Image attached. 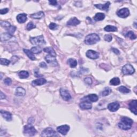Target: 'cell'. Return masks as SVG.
Returning a JSON list of instances; mask_svg holds the SVG:
<instances>
[{
    "instance_id": "6da1fadb",
    "label": "cell",
    "mask_w": 137,
    "mask_h": 137,
    "mask_svg": "<svg viewBox=\"0 0 137 137\" xmlns=\"http://www.w3.org/2000/svg\"><path fill=\"white\" fill-rule=\"evenodd\" d=\"M133 123V121L129 117H123L118 123V126L119 128L123 130H129L132 127Z\"/></svg>"
},
{
    "instance_id": "7a4b0ae2",
    "label": "cell",
    "mask_w": 137,
    "mask_h": 137,
    "mask_svg": "<svg viewBox=\"0 0 137 137\" xmlns=\"http://www.w3.org/2000/svg\"><path fill=\"white\" fill-rule=\"evenodd\" d=\"M100 40V38L97 34L92 33V34H88L86 36L84 42L88 45H92V44L97 43Z\"/></svg>"
},
{
    "instance_id": "3957f363",
    "label": "cell",
    "mask_w": 137,
    "mask_h": 137,
    "mask_svg": "<svg viewBox=\"0 0 137 137\" xmlns=\"http://www.w3.org/2000/svg\"><path fill=\"white\" fill-rule=\"evenodd\" d=\"M29 41L33 45L42 46L46 44V41L43 35L37 36L35 37H31Z\"/></svg>"
},
{
    "instance_id": "277c9868",
    "label": "cell",
    "mask_w": 137,
    "mask_h": 137,
    "mask_svg": "<svg viewBox=\"0 0 137 137\" xmlns=\"http://www.w3.org/2000/svg\"><path fill=\"white\" fill-rule=\"evenodd\" d=\"M37 133V131L35 128L30 124L24 126V134L26 136H34Z\"/></svg>"
},
{
    "instance_id": "5b68a950",
    "label": "cell",
    "mask_w": 137,
    "mask_h": 137,
    "mask_svg": "<svg viewBox=\"0 0 137 137\" xmlns=\"http://www.w3.org/2000/svg\"><path fill=\"white\" fill-rule=\"evenodd\" d=\"M41 137H58V135L54 130L51 128H47L42 131Z\"/></svg>"
},
{
    "instance_id": "8992f818",
    "label": "cell",
    "mask_w": 137,
    "mask_h": 137,
    "mask_svg": "<svg viewBox=\"0 0 137 137\" xmlns=\"http://www.w3.org/2000/svg\"><path fill=\"white\" fill-rule=\"evenodd\" d=\"M122 72L125 75H132L135 72V70L133 66L130 64H127L123 66L122 68Z\"/></svg>"
},
{
    "instance_id": "52a82bcc",
    "label": "cell",
    "mask_w": 137,
    "mask_h": 137,
    "mask_svg": "<svg viewBox=\"0 0 137 137\" xmlns=\"http://www.w3.org/2000/svg\"><path fill=\"white\" fill-rule=\"evenodd\" d=\"M60 92L61 96L64 100L68 101L71 100V96L68 90H66L64 88H61L60 90Z\"/></svg>"
},
{
    "instance_id": "ba28073f",
    "label": "cell",
    "mask_w": 137,
    "mask_h": 137,
    "mask_svg": "<svg viewBox=\"0 0 137 137\" xmlns=\"http://www.w3.org/2000/svg\"><path fill=\"white\" fill-rule=\"evenodd\" d=\"M117 14L118 17L122 18H125L128 17L130 15V11L129 9L127 8H124L118 10Z\"/></svg>"
},
{
    "instance_id": "9c48e42d",
    "label": "cell",
    "mask_w": 137,
    "mask_h": 137,
    "mask_svg": "<svg viewBox=\"0 0 137 137\" xmlns=\"http://www.w3.org/2000/svg\"><path fill=\"white\" fill-rule=\"evenodd\" d=\"M99 99L98 95L95 94H91L81 99V101H87L90 102H97Z\"/></svg>"
},
{
    "instance_id": "30bf717a",
    "label": "cell",
    "mask_w": 137,
    "mask_h": 137,
    "mask_svg": "<svg viewBox=\"0 0 137 137\" xmlns=\"http://www.w3.org/2000/svg\"><path fill=\"white\" fill-rule=\"evenodd\" d=\"M70 130V127L68 125H61L57 128V131L62 135L65 136Z\"/></svg>"
},
{
    "instance_id": "8fae6325",
    "label": "cell",
    "mask_w": 137,
    "mask_h": 137,
    "mask_svg": "<svg viewBox=\"0 0 137 137\" xmlns=\"http://www.w3.org/2000/svg\"><path fill=\"white\" fill-rule=\"evenodd\" d=\"M45 60L48 63L53 66H56L58 65L57 62L56 61V57L51 56L50 55H47L45 57Z\"/></svg>"
},
{
    "instance_id": "7c38bea8",
    "label": "cell",
    "mask_w": 137,
    "mask_h": 137,
    "mask_svg": "<svg viewBox=\"0 0 137 137\" xmlns=\"http://www.w3.org/2000/svg\"><path fill=\"white\" fill-rule=\"evenodd\" d=\"M86 56L92 59V60H95L99 57V53L93 50H88L86 52Z\"/></svg>"
},
{
    "instance_id": "4fadbf2b",
    "label": "cell",
    "mask_w": 137,
    "mask_h": 137,
    "mask_svg": "<svg viewBox=\"0 0 137 137\" xmlns=\"http://www.w3.org/2000/svg\"><path fill=\"white\" fill-rule=\"evenodd\" d=\"M120 107V103L118 102H114L110 103L108 106V109L112 112H115L119 109Z\"/></svg>"
},
{
    "instance_id": "5bb4252c",
    "label": "cell",
    "mask_w": 137,
    "mask_h": 137,
    "mask_svg": "<svg viewBox=\"0 0 137 137\" xmlns=\"http://www.w3.org/2000/svg\"><path fill=\"white\" fill-rule=\"evenodd\" d=\"M129 109L130 110L131 112L133 113H134L135 115H137V101L136 100H132L129 103Z\"/></svg>"
},
{
    "instance_id": "9a60e30c",
    "label": "cell",
    "mask_w": 137,
    "mask_h": 137,
    "mask_svg": "<svg viewBox=\"0 0 137 137\" xmlns=\"http://www.w3.org/2000/svg\"><path fill=\"white\" fill-rule=\"evenodd\" d=\"M79 107L81 109L83 110H89L92 109V103L87 101H82L80 103Z\"/></svg>"
},
{
    "instance_id": "2e32d148",
    "label": "cell",
    "mask_w": 137,
    "mask_h": 137,
    "mask_svg": "<svg viewBox=\"0 0 137 137\" xmlns=\"http://www.w3.org/2000/svg\"><path fill=\"white\" fill-rule=\"evenodd\" d=\"M110 5V3L109 2H107L104 4H95L94 6L95 7H96V8L100 10H104V11H107L109 9Z\"/></svg>"
},
{
    "instance_id": "e0dca14e",
    "label": "cell",
    "mask_w": 137,
    "mask_h": 137,
    "mask_svg": "<svg viewBox=\"0 0 137 137\" xmlns=\"http://www.w3.org/2000/svg\"><path fill=\"white\" fill-rule=\"evenodd\" d=\"M46 82L47 81L45 79L39 78V79L33 80L32 82V85L34 86H41V85H44V84H46Z\"/></svg>"
},
{
    "instance_id": "ac0fdd59",
    "label": "cell",
    "mask_w": 137,
    "mask_h": 137,
    "mask_svg": "<svg viewBox=\"0 0 137 137\" xmlns=\"http://www.w3.org/2000/svg\"><path fill=\"white\" fill-rule=\"evenodd\" d=\"M1 114L2 117L4 118L6 121H11L12 120V115L9 112L1 110Z\"/></svg>"
},
{
    "instance_id": "d6986e66",
    "label": "cell",
    "mask_w": 137,
    "mask_h": 137,
    "mask_svg": "<svg viewBox=\"0 0 137 137\" xmlns=\"http://www.w3.org/2000/svg\"><path fill=\"white\" fill-rule=\"evenodd\" d=\"M80 23V21L77 19L76 17L71 18L68 22L66 25L69 26H75L78 25H79Z\"/></svg>"
},
{
    "instance_id": "ffe728a7",
    "label": "cell",
    "mask_w": 137,
    "mask_h": 137,
    "mask_svg": "<svg viewBox=\"0 0 137 137\" xmlns=\"http://www.w3.org/2000/svg\"><path fill=\"white\" fill-rule=\"evenodd\" d=\"M27 19V14L26 13H20L17 16V20L19 23H24Z\"/></svg>"
},
{
    "instance_id": "44dd1931",
    "label": "cell",
    "mask_w": 137,
    "mask_h": 137,
    "mask_svg": "<svg viewBox=\"0 0 137 137\" xmlns=\"http://www.w3.org/2000/svg\"><path fill=\"white\" fill-rule=\"evenodd\" d=\"M26 94V91L23 87H18L16 88L15 95L17 97H23Z\"/></svg>"
},
{
    "instance_id": "7402d4cb",
    "label": "cell",
    "mask_w": 137,
    "mask_h": 137,
    "mask_svg": "<svg viewBox=\"0 0 137 137\" xmlns=\"http://www.w3.org/2000/svg\"><path fill=\"white\" fill-rule=\"evenodd\" d=\"M24 52L25 53V54L27 55V57L30 59L32 61H35L36 60V58L34 56V54H33L31 50H28V49H23Z\"/></svg>"
},
{
    "instance_id": "603a6c76",
    "label": "cell",
    "mask_w": 137,
    "mask_h": 137,
    "mask_svg": "<svg viewBox=\"0 0 137 137\" xmlns=\"http://www.w3.org/2000/svg\"><path fill=\"white\" fill-rule=\"evenodd\" d=\"M30 16L33 19H41L44 16V14L43 11H39L34 13L30 14Z\"/></svg>"
},
{
    "instance_id": "cb8c5ba5",
    "label": "cell",
    "mask_w": 137,
    "mask_h": 137,
    "mask_svg": "<svg viewBox=\"0 0 137 137\" xmlns=\"http://www.w3.org/2000/svg\"><path fill=\"white\" fill-rule=\"evenodd\" d=\"M13 35L10 34L8 33H2V34H1V41L2 42L3 41H8L9 39L12 38Z\"/></svg>"
},
{
    "instance_id": "d4e9b609",
    "label": "cell",
    "mask_w": 137,
    "mask_h": 137,
    "mask_svg": "<svg viewBox=\"0 0 137 137\" xmlns=\"http://www.w3.org/2000/svg\"><path fill=\"white\" fill-rule=\"evenodd\" d=\"M43 50L45 53H47L49 54V55H51V56H53L55 57L56 56V53H55V50H54V49L52 47H46L43 49Z\"/></svg>"
},
{
    "instance_id": "484cf974",
    "label": "cell",
    "mask_w": 137,
    "mask_h": 137,
    "mask_svg": "<svg viewBox=\"0 0 137 137\" xmlns=\"http://www.w3.org/2000/svg\"><path fill=\"white\" fill-rule=\"evenodd\" d=\"M105 18V14L101 12L97 13L94 17V19L95 21H101Z\"/></svg>"
},
{
    "instance_id": "4316f807",
    "label": "cell",
    "mask_w": 137,
    "mask_h": 137,
    "mask_svg": "<svg viewBox=\"0 0 137 137\" xmlns=\"http://www.w3.org/2000/svg\"><path fill=\"white\" fill-rule=\"evenodd\" d=\"M112 89L109 87H105L104 90H103L101 93V95L102 97H106V96L109 95L111 93H112Z\"/></svg>"
},
{
    "instance_id": "83f0119b",
    "label": "cell",
    "mask_w": 137,
    "mask_h": 137,
    "mask_svg": "<svg viewBox=\"0 0 137 137\" xmlns=\"http://www.w3.org/2000/svg\"><path fill=\"white\" fill-rule=\"evenodd\" d=\"M68 63L69 64L70 66L72 68H75L77 65V61L75 60V59L71 58H69L68 60Z\"/></svg>"
},
{
    "instance_id": "f1b7e54d",
    "label": "cell",
    "mask_w": 137,
    "mask_h": 137,
    "mask_svg": "<svg viewBox=\"0 0 137 137\" xmlns=\"http://www.w3.org/2000/svg\"><path fill=\"white\" fill-rule=\"evenodd\" d=\"M104 30L106 32H117V28L114 26L107 25L104 28Z\"/></svg>"
},
{
    "instance_id": "f546056e",
    "label": "cell",
    "mask_w": 137,
    "mask_h": 137,
    "mask_svg": "<svg viewBox=\"0 0 137 137\" xmlns=\"http://www.w3.org/2000/svg\"><path fill=\"white\" fill-rule=\"evenodd\" d=\"M121 83V80L118 77H115L110 81V84L113 86H117L120 85Z\"/></svg>"
},
{
    "instance_id": "4dcf8cb0",
    "label": "cell",
    "mask_w": 137,
    "mask_h": 137,
    "mask_svg": "<svg viewBox=\"0 0 137 137\" xmlns=\"http://www.w3.org/2000/svg\"><path fill=\"white\" fill-rule=\"evenodd\" d=\"M18 76L21 79H25L28 77L29 73L26 71H21L18 73Z\"/></svg>"
},
{
    "instance_id": "1f68e13d",
    "label": "cell",
    "mask_w": 137,
    "mask_h": 137,
    "mask_svg": "<svg viewBox=\"0 0 137 137\" xmlns=\"http://www.w3.org/2000/svg\"><path fill=\"white\" fill-rule=\"evenodd\" d=\"M31 50L33 54H38L41 53V51H42V50L41 48V47L36 46V47H32L31 48Z\"/></svg>"
},
{
    "instance_id": "d6a6232c",
    "label": "cell",
    "mask_w": 137,
    "mask_h": 137,
    "mask_svg": "<svg viewBox=\"0 0 137 137\" xmlns=\"http://www.w3.org/2000/svg\"><path fill=\"white\" fill-rule=\"evenodd\" d=\"M126 36L128 37V38H130L131 40H135L137 38V36H136V34H135V33L132 31H129L127 33V34H126Z\"/></svg>"
},
{
    "instance_id": "836d02e7",
    "label": "cell",
    "mask_w": 137,
    "mask_h": 137,
    "mask_svg": "<svg viewBox=\"0 0 137 137\" xmlns=\"http://www.w3.org/2000/svg\"><path fill=\"white\" fill-rule=\"evenodd\" d=\"M118 90L122 93H129L130 92V90L129 88L124 86H121L118 88Z\"/></svg>"
},
{
    "instance_id": "e575fe53",
    "label": "cell",
    "mask_w": 137,
    "mask_h": 137,
    "mask_svg": "<svg viewBox=\"0 0 137 137\" xmlns=\"http://www.w3.org/2000/svg\"><path fill=\"white\" fill-rule=\"evenodd\" d=\"M6 30L8 31V33H9L10 34L13 35V33L16 30V27L15 26H11L10 27L7 28Z\"/></svg>"
},
{
    "instance_id": "d590c367",
    "label": "cell",
    "mask_w": 137,
    "mask_h": 137,
    "mask_svg": "<svg viewBox=\"0 0 137 137\" xmlns=\"http://www.w3.org/2000/svg\"><path fill=\"white\" fill-rule=\"evenodd\" d=\"M10 61L7 60V59L5 58H1L0 59V63H1V65H8L10 63Z\"/></svg>"
},
{
    "instance_id": "8d00e7d4",
    "label": "cell",
    "mask_w": 137,
    "mask_h": 137,
    "mask_svg": "<svg viewBox=\"0 0 137 137\" xmlns=\"http://www.w3.org/2000/svg\"><path fill=\"white\" fill-rule=\"evenodd\" d=\"M35 27H36L35 25L34 24H33V22H29V23H28L27 25L26 29H27L28 31H30L33 28H35Z\"/></svg>"
},
{
    "instance_id": "74e56055",
    "label": "cell",
    "mask_w": 137,
    "mask_h": 137,
    "mask_svg": "<svg viewBox=\"0 0 137 137\" xmlns=\"http://www.w3.org/2000/svg\"><path fill=\"white\" fill-rule=\"evenodd\" d=\"M0 24H1V25L2 27H5V28H9L11 26L10 24L8 21H2L1 22V23H0Z\"/></svg>"
},
{
    "instance_id": "f35d334b",
    "label": "cell",
    "mask_w": 137,
    "mask_h": 137,
    "mask_svg": "<svg viewBox=\"0 0 137 137\" xmlns=\"http://www.w3.org/2000/svg\"><path fill=\"white\" fill-rule=\"evenodd\" d=\"M84 82L86 83L87 85L90 86L92 84V79L91 77H86L84 79Z\"/></svg>"
},
{
    "instance_id": "ab89813d",
    "label": "cell",
    "mask_w": 137,
    "mask_h": 137,
    "mask_svg": "<svg viewBox=\"0 0 137 137\" xmlns=\"http://www.w3.org/2000/svg\"><path fill=\"white\" fill-rule=\"evenodd\" d=\"M49 27L51 30H55V29H57L58 25L54 23H51L49 24Z\"/></svg>"
},
{
    "instance_id": "60d3db41",
    "label": "cell",
    "mask_w": 137,
    "mask_h": 137,
    "mask_svg": "<svg viewBox=\"0 0 137 137\" xmlns=\"http://www.w3.org/2000/svg\"><path fill=\"white\" fill-rule=\"evenodd\" d=\"M105 40L107 42H110L113 39V37L110 34H106L104 36Z\"/></svg>"
},
{
    "instance_id": "b9f144b4",
    "label": "cell",
    "mask_w": 137,
    "mask_h": 137,
    "mask_svg": "<svg viewBox=\"0 0 137 137\" xmlns=\"http://www.w3.org/2000/svg\"><path fill=\"white\" fill-rule=\"evenodd\" d=\"M4 83L5 85H8V86H10V85L12 83V80L9 78H6V79L4 80Z\"/></svg>"
},
{
    "instance_id": "7bdbcfd3",
    "label": "cell",
    "mask_w": 137,
    "mask_h": 137,
    "mask_svg": "<svg viewBox=\"0 0 137 137\" xmlns=\"http://www.w3.org/2000/svg\"><path fill=\"white\" fill-rule=\"evenodd\" d=\"M18 59H19V58H18L17 56H13L11 58L10 62L12 63V64H13L18 60Z\"/></svg>"
},
{
    "instance_id": "ee69618b",
    "label": "cell",
    "mask_w": 137,
    "mask_h": 137,
    "mask_svg": "<svg viewBox=\"0 0 137 137\" xmlns=\"http://www.w3.org/2000/svg\"><path fill=\"white\" fill-rule=\"evenodd\" d=\"M9 11V9L8 8H4V9H2L0 10V13L1 14H4L8 13Z\"/></svg>"
},
{
    "instance_id": "f6af8a7d",
    "label": "cell",
    "mask_w": 137,
    "mask_h": 137,
    "mask_svg": "<svg viewBox=\"0 0 137 137\" xmlns=\"http://www.w3.org/2000/svg\"><path fill=\"white\" fill-rule=\"evenodd\" d=\"M49 3L50 5H57V2L56 1H55V0H51V1H49Z\"/></svg>"
},
{
    "instance_id": "bcb514c9",
    "label": "cell",
    "mask_w": 137,
    "mask_h": 137,
    "mask_svg": "<svg viewBox=\"0 0 137 137\" xmlns=\"http://www.w3.org/2000/svg\"><path fill=\"white\" fill-rule=\"evenodd\" d=\"M40 66L41 68H46L47 67V64L45 63L42 62H41L40 63Z\"/></svg>"
},
{
    "instance_id": "7dc6e473",
    "label": "cell",
    "mask_w": 137,
    "mask_h": 137,
    "mask_svg": "<svg viewBox=\"0 0 137 137\" xmlns=\"http://www.w3.org/2000/svg\"><path fill=\"white\" fill-rule=\"evenodd\" d=\"M112 51H113V52L115 53V54H116L117 55H118V54H120V51L118 50L116 48H113L112 49Z\"/></svg>"
},
{
    "instance_id": "c3c4849f",
    "label": "cell",
    "mask_w": 137,
    "mask_h": 137,
    "mask_svg": "<svg viewBox=\"0 0 137 137\" xmlns=\"http://www.w3.org/2000/svg\"><path fill=\"white\" fill-rule=\"evenodd\" d=\"M6 97L5 95L4 94V93H3V92L1 91V94H0V98H1V100H3L5 99Z\"/></svg>"
},
{
    "instance_id": "681fc988",
    "label": "cell",
    "mask_w": 137,
    "mask_h": 137,
    "mask_svg": "<svg viewBox=\"0 0 137 137\" xmlns=\"http://www.w3.org/2000/svg\"><path fill=\"white\" fill-rule=\"evenodd\" d=\"M34 76L36 77H40L41 76L39 75V73H38V70H35L34 71Z\"/></svg>"
}]
</instances>
